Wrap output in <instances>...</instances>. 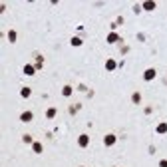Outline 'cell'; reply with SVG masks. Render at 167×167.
Returning a JSON list of instances; mask_svg holds the SVG:
<instances>
[{"label":"cell","mask_w":167,"mask_h":167,"mask_svg":"<svg viewBox=\"0 0 167 167\" xmlns=\"http://www.w3.org/2000/svg\"><path fill=\"white\" fill-rule=\"evenodd\" d=\"M155 76H157V70H155V68H147V70L143 72V80H145V82L155 80Z\"/></svg>","instance_id":"cell-1"},{"label":"cell","mask_w":167,"mask_h":167,"mask_svg":"<svg viewBox=\"0 0 167 167\" xmlns=\"http://www.w3.org/2000/svg\"><path fill=\"white\" fill-rule=\"evenodd\" d=\"M115 141H118V137H115L114 133H107V135L103 137V145H106V147H111V145H114Z\"/></svg>","instance_id":"cell-2"},{"label":"cell","mask_w":167,"mask_h":167,"mask_svg":"<svg viewBox=\"0 0 167 167\" xmlns=\"http://www.w3.org/2000/svg\"><path fill=\"white\" fill-rule=\"evenodd\" d=\"M157 8V4L153 2V0H145L143 4H141V10H147V12H153Z\"/></svg>","instance_id":"cell-3"},{"label":"cell","mask_w":167,"mask_h":167,"mask_svg":"<svg viewBox=\"0 0 167 167\" xmlns=\"http://www.w3.org/2000/svg\"><path fill=\"white\" fill-rule=\"evenodd\" d=\"M78 145H80V147H87V145H90V135H87V133H82V135L78 137Z\"/></svg>","instance_id":"cell-4"},{"label":"cell","mask_w":167,"mask_h":167,"mask_svg":"<svg viewBox=\"0 0 167 167\" xmlns=\"http://www.w3.org/2000/svg\"><path fill=\"white\" fill-rule=\"evenodd\" d=\"M32 119H34V114H32V111H22V114H20V122L30 123Z\"/></svg>","instance_id":"cell-5"},{"label":"cell","mask_w":167,"mask_h":167,"mask_svg":"<svg viewBox=\"0 0 167 167\" xmlns=\"http://www.w3.org/2000/svg\"><path fill=\"white\" fill-rule=\"evenodd\" d=\"M122 38H119L118 34H115V32H111V34H107V38H106V42L107 44H115V42H119Z\"/></svg>","instance_id":"cell-6"},{"label":"cell","mask_w":167,"mask_h":167,"mask_svg":"<svg viewBox=\"0 0 167 167\" xmlns=\"http://www.w3.org/2000/svg\"><path fill=\"white\" fill-rule=\"evenodd\" d=\"M155 131L159 133V135H163V133H167V122H161V123H157Z\"/></svg>","instance_id":"cell-7"},{"label":"cell","mask_w":167,"mask_h":167,"mask_svg":"<svg viewBox=\"0 0 167 167\" xmlns=\"http://www.w3.org/2000/svg\"><path fill=\"white\" fill-rule=\"evenodd\" d=\"M32 151H34V153H38V155H40V153L44 151V145H42L40 141H34V143H32Z\"/></svg>","instance_id":"cell-8"},{"label":"cell","mask_w":167,"mask_h":167,"mask_svg":"<svg viewBox=\"0 0 167 167\" xmlns=\"http://www.w3.org/2000/svg\"><path fill=\"white\" fill-rule=\"evenodd\" d=\"M34 72H36V66H32V64L24 66V74H26V76H34Z\"/></svg>","instance_id":"cell-9"},{"label":"cell","mask_w":167,"mask_h":167,"mask_svg":"<svg viewBox=\"0 0 167 167\" xmlns=\"http://www.w3.org/2000/svg\"><path fill=\"white\" fill-rule=\"evenodd\" d=\"M20 95H22V98H30L32 95V87H28V86L20 87Z\"/></svg>","instance_id":"cell-10"},{"label":"cell","mask_w":167,"mask_h":167,"mask_svg":"<svg viewBox=\"0 0 167 167\" xmlns=\"http://www.w3.org/2000/svg\"><path fill=\"white\" fill-rule=\"evenodd\" d=\"M72 94H74V87L72 86H64V87H62V95H64V98H70Z\"/></svg>","instance_id":"cell-11"},{"label":"cell","mask_w":167,"mask_h":167,"mask_svg":"<svg viewBox=\"0 0 167 167\" xmlns=\"http://www.w3.org/2000/svg\"><path fill=\"white\" fill-rule=\"evenodd\" d=\"M115 68H118V64H115V60H106V70H107V72H114Z\"/></svg>","instance_id":"cell-12"},{"label":"cell","mask_w":167,"mask_h":167,"mask_svg":"<svg viewBox=\"0 0 167 167\" xmlns=\"http://www.w3.org/2000/svg\"><path fill=\"white\" fill-rule=\"evenodd\" d=\"M56 114H58L56 107H48V110H46V118H48V119H54V118H56Z\"/></svg>","instance_id":"cell-13"},{"label":"cell","mask_w":167,"mask_h":167,"mask_svg":"<svg viewBox=\"0 0 167 167\" xmlns=\"http://www.w3.org/2000/svg\"><path fill=\"white\" fill-rule=\"evenodd\" d=\"M16 38H18V34H16V30H8V42L10 44H14Z\"/></svg>","instance_id":"cell-14"},{"label":"cell","mask_w":167,"mask_h":167,"mask_svg":"<svg viewBox=\"0 0 167 167\" xmlns=\"http://www.w3.org/2000/svg\"><path fill=\"white\" fill-rule=\"evenodd\" d=\"M70 44H72V46H82V44H84V40H82V38H78V36H74V38L70 40Z\"/></svg>","instance_id":"cell-15"},{"label":"cell","mask_w":167,"mask_h":167,"mask_svg":"<svg viewBox=\"0 0 167 167\" xmlns=\"http://www.w3.org/2000/svg\"><path fill=\"white\" fill-rule=\"evenodd\" d=\"M131 102H133V103H139V102H141V94H139V91L131 94Z\"/></svg>","instance_id":"cell-16"},{"label":"cell","mask_w":167,"mask_h":167,"mask_svg":"<svg viewBox=\"0 0 167 167\" xmlns=\"http://www.w3.org/2000/svg\"><path fill=\"white\" fill-rule=\"evenodd\" d=\"M22 141H24V143H28V145L34 143V141H32V135H28V133H24V135H22Z\"/></svg>","instance_id":"cell-17"},{"label":"cell","mask_w":167,"mask_h":167,"mask_svg":"<svg viewBox=\"0 0 167 167\" xmlns=\"http://www.w3.org/2000/svg\"><path fill=\"white\" fill-rule=\"evenodd\" d=\"M42 66H44V58H42V56H38V60H36V70H40Z\"/></svg>","instance_id":"cell-18"},{"label":"cell","mask_w":167,"mask_h":167,"mask_svg":"<svg viewBox=\"0 0 167 167\" xmlns=\"http://www.w3.org/2000/svg\"><path fill=\"white\" fill-rule=\"evenodd\" d=\"M133 12H135V14H139V12H141V4H135V6H133Z\"/></svg>","instance_id":"cell-19"},{"label":"cell","mask_w":167,"mask_h":167,"mask_svg":"<svg viewBox=\"0 0 167 167\" xmlns=\"http://www.w3.org/2000/svg\"><path fill=\"white\" fill-rule=\"evenodd\" d=\"M159 167H167V159H161L159 161Z\"/></svg>","instance_id":"cell-20"},{"label":"cell","mask_w":167,"mask_h":167,"mask_svg":"<svg viewBox=\"0 0 167 167\" xmlns=\"http://www.w3.org/2000/svg\"><path fill=\"white\" fill-rule=\"evenodd\" d=\"M80 167H84V165H80Z\"/></svg>","instance_id":"cell-21"}]
</instances>
